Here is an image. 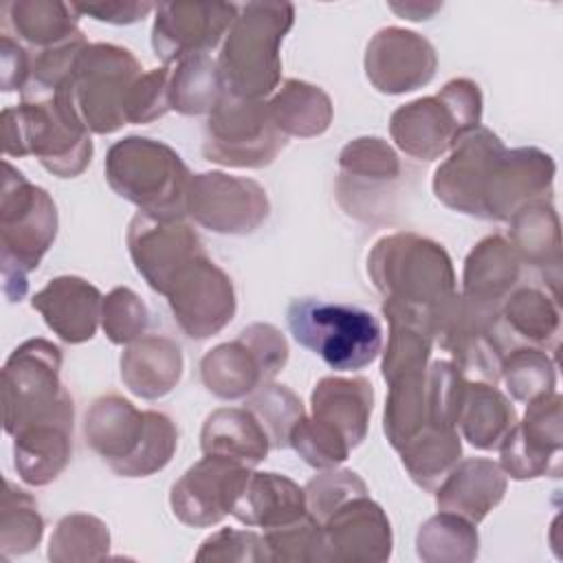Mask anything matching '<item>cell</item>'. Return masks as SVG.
<instances>
[{
    "label": "cell",
    "instance_id": "obj_1",
    "mask_svg": "<svg viewBox=\"0 0 563 563\" xmlns=\"http://www.w3.org/2000/svg\"><path fill=\"white\" fill-rule=\"evenodd\" d=\"M367 275L374 288L431 332L457 295L455 271L446 249L424 235L398 231L383 235L367 253Z\"/></svg>",
    "mask_w": 563,
    "mask_h": 563
},
{
    "label": "cell",
    "instance_id": "obj_2",
    "mask_svg": "<svg viewBox=\"0 0 563 563\" xmlns=\"http://www.w3.org/2000/svg\"><path fill=\"white\" fill-rule=\"evenodd\" d=\"M86 444L121 477H147L163 471L178 446L172 418L136 409L119 394L99 396L84 418Z\"/></svg>",
    "mask_w": 563,
    "mask_h": 563
},
{
    "label": "cell",
    "instance_id": "obj_3",
    "mask_svg": "<svg viewBox=\"0 0 563 563\" xmlns=\"http://www.w3.org/2000/svg\"><path fill=\"white\" fill-rule=\"evenodd\" d=\"M0 121L4 156H35L57 178H75L90 165V130L62 88L53 97L4 108Z\"/></svg>",
    "mask_w": 563,
    "mask_h": 563
},
{
    "label": "cell",
    "instance_id": "obj_4",
    "mask_svg": "<svg viewBox=\"0 0 563 563\" xmlns=\"http://www.w3.org/2000/svg\"><path fill=\"white\" fill-rule=\"evenodd\" d=\"M290 2H246L222 40L218 70L224 95L262 99L282 84V42L292 29Z\"/></svg>",
    "mask_w": 563,
    "mask_h": 563
},
{
    "label": "cell",
    "instance_id": "obj_5",
    "mask_svg": "<svg viewBox=\"0 0 563 563\" xmlns=\"http://www.w3.org/2000/svg\"><path fill=\"white\" fill-rule=\"evenodd\" d=\"M0 194V262L7 301L29 292V275L40 266L57 235V207L46 189L26 180L9 161L2 163Z\"/></svg>",
    "mask_w": 563,
    "mask_h": 563
},
{
    "label": "cell",
    "instance_id": "obj_6",
    "mask_svg": "<svg viewBox=\"0 0 563 563\" xmlns=\"http://www.w3.org/2000/svg\"><path fill=\"white\" fill-rule=\"evenodd\" d=\"M110 189L154 218H185L191 174L176 150L163 141L125 136L110 145L103 163Z\"/></svg>",
    "mask_w": 563,
    "mask_h": 563
},
{
    "label": "cell",
    "instance_id": "obj_7",
    "mask_svg": "<svg viewBox=\"0 0 563 563\" xmlns=\"http://www.w3.org/2000/svg\"><path fill=\"white\" fill-rule=\"evenodd\" d=\"M292 339L336 372H358L383 347L380 321L365 308L317 297L292 299L286 308Z\"/></svg>",
    "mask_w": 563,
    "mask_h": 563
},
{
    "label": "cell",
    "instance_id": "obj_8",
    "mask_svg": "<svg viewBox=\"0 0 563 563\" xmlns=\"http://www.w3.org/2000/svg\"><path fill=\"white\" fill-rule=\"evenodd\" d=\"M482 121L479 86L466 77L446 81L440 92L396 108L389 134L398 150L418 161H435L451 152L462 134Z\"/></svg>",
    "mask_w": 563,
    "mask_h": 563
},
{
    "label": "cell",
    "instance_id": "obj_9",
    "mask_svg": "<svg viewBox=\"0 0 563 563\" xmlns=\"http://www.w3.org/2000/svg\"><path fill=\"white\" fill-rule=\"evenodd\" d=\"M132 51L95 42L79 53L62 90L70 97L84 125L95 134H112L128 125L125 101L134 81L143 75Z\"/></svg>",
    "mask_w": 563,
    "mask_h": 563
},
{
    "label": "cell",
    "instance_id": "obj_10",
    "mask_svg": "<svg viewBox=\"0 0 563 563\" xmlns=\"http://www.w3.org/2000/svg\"><path fill=\"white\" fill-rule=\"evenodd\" d=\"M59 369L62 350L48 339H29L11 352L2 367V413L9 435L29 422L75 407Z\"/></svg>",
    "mask_w": 563,
    "mask_h": 563
},
{
    "label": "cell",
    "instance_id": "obj_11",
    "mask_svg": "<svg viewBox=\"0 0 563 563\" xmlns=\"http://www.w3.org/2000/svg\"><path fill=\"white\" fill-rule=\"evenodd\" d=\"M286 141L266 101L224 95L207 114L202 156L224 167L260 169L277 158Z\"/></svg>",
    "mask_w": 563,
    "mask_h": 563
},
{
    "label": "cell",
    "instance_id": "obj_12",
    "mask_svg": "<svg viewBox=\"0 0 563 563\" xmlns=\"http://www.w3.org/2000/svg\"><path fill=\"white\" fill-rule=\"evenodd\" d=\"M288 363V343L271 323H251L233 341L211 347L200 358L202 385L222 400H242Z\"/></svg>",
    "mask_w": 563,
    "mask_h": 563
},
{
    "label": "cell",
    "instance_id": "obj_13",
    "mask_svg": "<svg viewBox=\"0 0 563 563\" xmlns=\"http://www.w3.org/2000/svg\"><path fill=\"white\" fill-rule=\"evenodd\" d=\"M163 297L183 334L196 341L224 330L238 308L231 277L209 255L183 266Z\"/></svg>",
    "mask_w": 563,
    "mask_h": 563
},
{
    "label": "cell",
    "instance_id": "obj_14",
    "mask_svg": "<svg viewBox=\"0 0 563 563\" xmlns=\"http://www.w3.org/2000/svg\"><path fill=\"white\" fill-rule=\"evenodd\" d=\"M266 189L244 176L224 172L194 174L187 189V216L222 235H249L268 218Z\"/></svg>",
    "mask_w": 563,
    "mask_h": 563
},
{
    "label": "cell",
    "instance_id": "obj_15",
    "mask_svg": "<svg viewBox=\"0 0 563 563\" xmlns=\"http://www.w3.org/2000/svg\"><path fill=\"white\" fill-rule=\"evenodd\" d=\"M561 394L552 389L526 402L523 420H517L497 449L499 466L512 479L561 477Z\"/></svg>",
    "mask_w": 563,
    "mask_h": 563
},
{
    "label": "cell",
    "instance_id": "obj_16",
    "mask_svg": "<svg viewBox=\"0 0 563 563\" xmlns=\"http://www.w3.org/2000/svg\"><path fill=\"white\" fill-rule=\"evenodd\" d=\"M233 2H161L154 9L152 48L167 66L187 57L209 55L238 18Z\"/></svg>",
    "mask_w": 563,
    "mask_h": 563
},
{
    "label": "cell",
    "instance_id": "obj_17",
    "mask_svg": "<svg viewBox=\"0 0 563 563\" xmlns=\"http://www.w3.org/2000/svg\"><path fill=\"white\" fill-rule=\"evenodd\" d=\"M251 468L224 457L202 455L169 490L174 517L191 528H209L231 515L244 490Z\"/></svg>",
    "mask_w": 563,
    "mask_h": 563
},
{
    "label": "cell",
    "instance_id": "obj_18",
    "mask_svg": "<svg viewBox=\"0 0 563 563\" xmlns=\"http://www.w3.org/2000/svg\"><path fill=\"white\" fill-rule=\"evenodd\" d=\"M125 242L136 273L158 295H165L183 266L207 255L205 244L185 218L165 220L139 211L128 224Z\"/></svg>",
    "mask_w": 563,
    "mask_h": 563
},
{
    "label": "cell",
    "instance_id": "obj_19",
    "mask_svg": "<svg viewBox=\"0 0 563 563\" xmlns=\"http://www.w3.org/2000/svg\"><path fill=\"white\" fill-rule=\"evenodd\" d=\"M504 150V141L484 125L462 134L451 147L449 158L433 172L431 187L435 198L453 211L482 220L486 183Z\"/></svg>",
    "mask_w": 563,
    "mask_h": 563
},
{
    "label": "cell",
    "instance_id": "obj_20",
    "mask_svg": "<svg viewBox=\"0 0 563 563\" xmlns=\"http://www.w3.org/2000/svg\"><path fill=\"white\" fill-rule=\"evenodd\" d=\"M400 176L398 154L380 136H358L339 154L336 200L347 216L372 220Z\"/></svg>",
    "mask_w": 563,
    "mask_h": 563
},
{
    "label": "cell",
    "instance_id": "obj_21",
    "mask_svg": "<svg viewBox=\"0 0 563 563\" xmlns=\"http://www.w3.org/2000/svg\"><path fill=\"white\" fill-rule=\"evenodd\" d=\"M321 526L317 561L383 563L391 556V523L369 495H356L341 504Z\"/></svg>",
    "mask_w": 563,
    "mask_h": 563
},
{
    "label": "cell",
    "instance_id": "obj_22",
    "mask_svg": "<svg viewBox=\"0 0 563 563\" xmlns=\"http://www.w3.org/2000/svg\"><path fill=\"white\" fill-rule=\"evenodd\" d=\"M365 75L383 95H405L427 86L435 77L438 53L433 44L416 31L380 29L365 48Z\"/></svg>",
    "mask_w": 563,
    "mask_h": 563
},
{
    "label": "cell",
    "instance_id": "obj_23",
    "mask_svg": "<svg viewBox=\"0 0 563 563\" xmlns=\"http://www.w3.org/2000/svg\"><path fill=\"white\" fill-rule=\"evenodd\" d=\"M556 165L539 147L504 150L488 176L484 191V218L508 222L521 207L534 200H550Z\"/></svg>",
    "mask_w": 563,
    "mask_h": 563
},
{
    "label": "cell",
    "instance_id": "obj_24",
    "mask_svg": "<svg viewBox=\"0 0 563 563\" xmlns=\"http://www.w3.org/2000/svg\"><path fill=\"white\" fill-rule=\"evenodd\" d=\"M75 407L20 427L13 438V466L29 486L55 482L73 457Z\"/></svg>",
    "mask_w": 563,
    "mask_h": 563
},
{
    "label": "cell",
    "instance_id": "obj_25",
    "mask_svg": "<svg viewBox=\"0 0 563 563\" xmlns=\"http://www.w3.org/2000/svg\"><path fill=\"white\" fill-rule=\"evenodd\" d=\"M44 323L62 341L77 345L95 336L101 321L103 297L97 286L77 275L53 277L31 299Z\"/></svg>",
    "mask_w": 563,
    "mask_h": 563
},
{
    "label": "cell",
    "instance_id": "obj_26",
    "mask_svg": "<svg viewBox=\"0 0 563 563\" xmlns=\"http://www.w3.org/2000/svg\"><path fill=\"white\" fill-rule=\"evenodd\" d=\"M521 266L523 262L506 238L488 235L464 260L460 297L482 310L499 312L521 279Z\"/></svg>",
    "mask_w": 563,
    "mask_h": 563
},
{
    "label": "cell",
    "instance_id": "obj_27",
    "mask_svg": "<svg viewBox=\"0 0 563 563\" xmlns=\"http://www.w3.org/2000/svg\"><path fill=\"white\" fill-rule=\"evenodd\" d=\"M506 473L488 457L460 460L435 488L438 510L479 523L506 495Z\"/></svg>",
    "mask_w": 563,
    "mask_h": 563
},
{
    "label": "cell",
    "instance_id": "obj_28",
    "mask_svg": "<svg viewBox=\"0 0 563 563\" xmlns=\"http://www.w3.org/2000/svg\"><path fill=\"white\" fill-rule=\"evenodd\" d=\"M310 416L336 431L350 449H356L369 427L374 387L363 376H323L310 394Z\"/></svg>",
    "mask_w": 563,
    "mask_h": 563
},
{
    "label": "cell",
    "instance_id": "obj_29",
    "mask_svg": "<svg viewBox=\"0 0 563 563\" xmlns=\"http://www.w3.org/2000/svg\"><path fill=\"white\" fill-rule=\"evenodd\" d=\"M183 376V350L163 334H143L121 354V380L139 398L167 396Z\"/></svg>",
    "mask_w": 563,
    "mask_h": 563
},
{
    "label": "cell",
    "instance_id": "obj_30",
    "mask_svg": "<svg viewBox=\"0 0 563 563\" xmlns=\"http://www.w3.org/2000/svg\"><path fill=\"white\" fill-rule=\"evenodd\" d=\"M231 515L251 528H279L308 515L306 493L286 475L253 471Z\"/></svg>",
    "mask_w": 563,
    "mask_h": 563
},
{
    "label": "cell",
    "instance_id": "obj_31",
    "mask_svg": "<svg viewBox=\"0 0 563 563\" xmlns=\"http://www.w3.org/2000/svg\"><path fill=\"white\" fill-rule=\"evenodd\" d=\"M202 455L224 457L249 468L266 460L271 440L246 407H220L211 411L200 429Z\"/></svg>",
    "mask_w": 563,
    "mask_h": 563
},
{
    "label": "cell",
    "instance_id": "obj_32",
    "mask_svg": "<svg viewBox=\"0 0 563 563\" xmlns=\"http://www.w3.org/2000/svg\"><path fill=\"white\" fill-rule=\"evenodd\" d=\"M517 424V411L508 396L486 380H464L457 429L462 438L479 451H497Z\"/></svg>",
    "mask_w": 563,
    "mask_h": 563
},
{
    "label": "cell",
    "instance_id": "obj_33",
    "mask_svg": "<svg viewBox=\"0 0 563 563\" xmlns=\"http://www.w3.org/2000/svg\"><path fill=\"white\" fill-rule=\"evenodd\" d=\"M2 33L29 51H44L77 37L81 29L73 2L13 0L2 7Z\"/></svg>",
    "mask_w": 563,
    "mask_h": 563
},
{
    "label": "cell",
    "instance_id": "obj_34",
    "mask_svg": "<svg viewBox=\"0 0 563 563\" xmlns=\"http://www.w3.org/2000/svg\"><path fill=\"white\" fill-rule=\"evenodd\" d=\"M510 246L519 260L539 268L559 292L561 277V229L550 200H534L521 207L510 220Z\"/></svg>",
    "mask_w": 563,
    "mask_h": 563
},
{
    "label": "cell",
    "instance_id": "obj_35",
    "mask_svg": "<svg viewBox=\"0 0 563 563\" xmlns=\"http://www.w3.org/2000/svg\"><path fill=\"white\" fill-rule=\"evenodd\" d=\"M268 110L286 139L321 136L330 128L334 114L328 92L301 79H286L268 101Z\"/></svg>",
    "mask_w": 563,
    "mask_h": 563
},
{
    "label": "cell",
    "instance_id": "obj_36",
    "mask_svg": "<svg viewBox=\"0 0 563 563\" xmlns=\"http://www.w3.org/2000/svg\"><path fill=\"white\" fill-rule=\"evenodd\" d=\"M499 323L526 345L556 350L561 332L559 299L539 288H515L499 308Z\"/></svg>",
    "mask_w": 563,
    "mask_h": 563
},
{
    "label": "cell",
    "instance_id": "obj_37",
    "mask_svg": "<svg viewBox=\"0 0 563 563\" xmlns=\"http://www.w3.org/2000/svg\"><path fill=\"white\" fill-rule=\"evenodd\" d=\"M400 462L413 484L433 493L462 457V438L455 427L427 424L400 451Z\"/></svg>",
    "mask_w": 563,
    "mask_h": 563
},
{
    "label": "cell",
    "instance_id": "obj_38",
    "mask_svg": "<svg viewBox=\"0 0 563 563\" xmlns=\"http://www.w3.org/2000/svg\"><path fill=\"white\" fill-rule=\"evenodd\" d=\"M169 110L180 114H209L224 97L218 62L209 55L187 57L169 68Z\"/></svg>",
    "mask_w": 563,
    "mask_h": 563
},
{
    "label": "cell",
    "instance_id": "obj_39",
    "mask_svg": "<svg viewBox=\"0 0 563 563\" xmlns=\"http://www.w3.org/2000/svg\"><path fill=\"white\" fill-rule=\"evenodd\" d=\"M416 550L427 563L473 561L479 550V537L475 523L460 515L440 510L420 526Z\"/></svg>",
    "mask_w": 563,
    "mask_h": 563
},
{
    "label": "cell",
    "instance_id": "obj_40",
    "mask_svg": "<svg viewBox=\"0 0 563 563\" xmlns=\"http://www.w3.org/2000/svg\"><path fill=\"white\" fill-rule=\"evenodd\" d=\"M44 534V517L31 493L18 488L11 479L4 482L0 508V552L4 559L22 556L35 550Z\"/></svg>",
    "mask_w": 563,
    "mask_h": 563
},
{
    "label": "cell",
    "instance_id": "obj_41",
    "mask_svg": "<svg viewBox=\"0 0 563 563\" xmlns=\"http://www.w3.org/2000/svg\"><path fill=\"white\" fill-rule=\"evenodd\" d=\"M108 526L88 512H73L62 517L48 541V559L55 563L101 561L108 556Z\"/></svg>",
    "mask_w": 563,
    "mask_h": 563
},
{
    "label": "cell",
    "instance_id": "obj_42",
    "mask_svg": "<svg viewBox=\"0 0 563 563\" xmlns=\"http://www.w3.org/2000/svg\"><path fill=\"white\" fill-rule=\"evenodd\" d=\"M499 378L506 383V389L515 400L528 402L534 396L554 389L556 358L541 347H515L504 354Z\"/></svg>",
    "mask_w": 563,
    "mask_h": 563
},
{
    "label": "cell",
    "instance_id": "obj_43",
    "mask_svg": "<svg viewBox=\"0 0 563 563\" xmlns=\"http://www.w3.org/2000/svg\"><path fill=\"white\" fill-rule=\"evenodd\" d=\"M244 407L255 413L264 427L271 449H286L290 431L306 416L301 398L286 385L268 383L244 398Z\"/></svg>",
    "mask_w": 563,
    "mask_h": 563
},
{
    "label": "cell",
    "instance_id": "obj_44",
    "mask_svg": "<svg viewBox=\"0 0 563 563\" xmlns=\"http://www.w3.org/2000/svg\"><path fill=\"white\" fill-rule=\"evenodd\" d=\"M147 325L150 310L132 288L117 286L103 297L101 328L110 343L130 345L145 334Z\"/></svg>",
    "mask_w": 563,
    "mask_h": 563
},
{
    "label": "cell",
    "instance_id": "obj_45",
    "mask_svg": "<svg viewBox=\"0 0 563 563\" xmlns=\"http://www.w3.org/2000/svg\"><path fill=\"white\" fill-rule=\"evenodd\" d=\"M288 446H292L308 466L319 471L336 468L347 460L352 451L336 431L317 422L312 416H303L295 424V429L290 431Z\"/></svg>",
    "mask_w": 563,
    "mask_h": 563
},
{
    "label": "cell",
    "instance_id": "obj_46",
    "mask_svg": "<svg viewBox=\"0 0 563 563\" xmlns=\"http://www.w3.org/2000/svg\"><path fill=\"white\" fill-rule=\"evenodd\" d=\"M303 493L308 515L321 523L347 499L365 495L367 484L350 468H325L303 486Z\"/></svg>",
    "mask_w": 563,
    "mask_h": 563
},
{
    "label": "cell",
    "instance_id": "obj_47",
    "mask_svg": "<svg viewBox=\"0 0 563 563\" xmlns=\"http://www.w3.org/2000/svg\"><path fill=\"white\" fill-rule=\"evenodd\" d=\"M268 561H317L321 543V526L310 515L301 519L264 530Z\"/></svg>",
    "mask_w": 563,
    "mask_h": 563
},
{
    "label": "cell",
    "instance_id": "obj_48",
    "mask_svg": "<svg viewBox=\"0 0 563 563\" xmlns=\"http://www.w3.org/2000/svg\"><path fill=\"white\" fill-rule=\"evenodd\" d=\"M167 86H169V68L167 66L152 68V70L143 73L128 92L125 121L132 125H139V123L156 121L165 112H169Z\"/></svg>",
    "mask_w": 563,
    "mask_h": 563
},
{
    "label": "cell",
    "instance_id": "obj_49",
    "mask_svg": "<svg viewBox=\"0 0 563 563\" xmlns=\"http://www.w3.org/2000/svg\"><path fill=\"white\" fill-rule=\"evenodd\" d=\"M196 561H268L264 537L253 530L222 528L207 537L196 552Z\"/></svg>",
    "mask_w": 563,
    "mask_h": 563
},
{
    "label": "cell",
    "instance_id": "obj_50",
    "mask_svg": "<svg viewBox=\"0 0 563 563\" xmlns=\"http://www.w3.org/2000/svg\"><path fill=\"white\" fill-rule=\"evenodd\" d=\"M0 66H2V90L13 92L26 86L29 81V70H31V53L26 46H22L18 40L11 35L2 33L0 35Z\"/></svg>",
    "mask_w": 563,
    "mask_h": 563
},
{
    "label": "cell",
    "instance_id": "obj_51",
    "mask_svg": "<svg viewBox=\"0 0 563 563\" xmlns=\"http://www.w3.org/2000/svg\"><path fill=\"white\" fill-rule=\"evenodd\" d=\"M77 15H90L92 20L108 24H134L143 20L156 4L150 2H73Z\"/></svg>",
    "mask_w": 563,
    "mask_h": 563
},
{
    "label": "cell",
    "instance_id": "obj_52",
    "mask_svg": "<svg viewBox=\"0 0 563 563\" xmlns=\"http://www.w3.org/2000/svg\"><path fill=\"white\" fill-rule=\"evenodd\" d=\"M389 9L405 20L422 22L433 18V13L442 9V2H389Z\"/></svg>",
    "mask_w": 563,
    "mask_h": 563
}]
</instances>
